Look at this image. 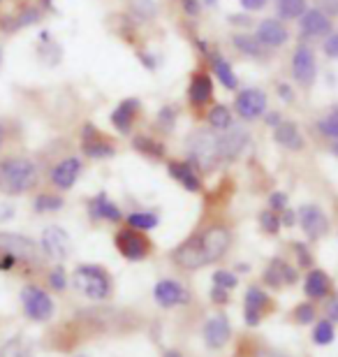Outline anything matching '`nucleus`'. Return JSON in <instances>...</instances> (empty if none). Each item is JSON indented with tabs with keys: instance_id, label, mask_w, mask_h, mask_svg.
Instances as JSON below:
<instances>
[{
	"instance_id": "nucleus-10",
	"label": "nucleus",
	"mask_w": 338,
	"mask_h": 357,
	"mask_svg": "<svg viewBox=\"0 0 338 357\" xmlns=\"http://www.w3.org/2000/svg\"><path fill=\"white\" fill-rule=\"evenodd\" d=\"M299 223H301V230L306 232L308 239H320L325 237L327 230H329V220L325 216V211L315 204H304L299 209Z\"/></svg>"
},
{
	"instance_id": "nucleus-41",
	"label": "nucleus",
	"mask_w": 338,
	"mask_h": 357,
	"mask_svg": "<svg viewBox=\"0 0 338 357\" xmlns=\"http://www.w3.org/2000/svg\"><path fill=\"white\" fill-rule=\"evenodd\" d=\"M269 204L273 206V209H285V204H287V195H285V192H273L271 199H269Z\"/></svg>"
},
{
	"instance_id": "nucleus-52",
	"label": "nucleus",
	"mask_w": 338,
	"mask_h": 357,
	"mask_svg": "<svg viewBox=\"0 0 338 357\" xmlns=\"http://www.w3.org/2000/svg\"><path fill=\"white\" fill-rule=\"evenodd\" d=\"M0 146H3V128H0Z\"/></svg>"
},
{
	"instance_id": "nucleus-20",
	"label": "nucleus",
	"mask_w": 338,
	"mask_h": 357,
	"mask_svg": "<svg viewBox=\"0 0 338 357\" xmlns=\"http://www.w3.org/2000/svg\"><path fill=\"white\" fill-rule=\"evenodd\" d=\"M273 137L280 146L290 149V151H301L304 149V135H301L299 126L294 123V121H280L276 126V130H273Z\"/></svg>"
},
{
	"instance_id": "nucleus-18",
	"label": "nucleus",
	"mask_w": 338,
	"mask_h": 357,
	"mask_svg": "<svg viewBox=\"0 0 338 357\" xmlns=\"http://www.w3.org/2000/svg\"><path fill=\"white\" fill-rule=\"evenodd\" d=\"M229 320L225 316H213L204 325V341L208 348H222L229 341Z\"/></svg>"
},
{
	"instance_id": "nucleus-35",
	"label": "nucleus",
	"mask_w": 338,
	"mask_h": 357,
	"mask_svg": "<svg viewBox=\"0 0 338 357\" xmlns=\"http://www.w3.org/2000/svg\"><path fill=\"white\" fill-rule=\"evenodd\" d=\"M318 128H320L322 132L327 135V137H334V139H338V109L329 114V116L320 119Z\"/></svg>"
},
{
	"instance_id": "nucleus-22",
	"label": "nucleus",
	"mask_w": 338,
	"mask_h": 357,
	"mask_svg": "<svg viewBox=\"0 0 338 357\" xmlns=\"http://www.w3.org/2000/svg\"><path fill=\"white\" fill-rule=\"evenodd\" d=\"M137 112H139V100H135V98L123 100V102L112 112V126L116 128L118 132H130V128L137 119Z\"/></svg>"
},
{
	"instance_id": "nucleus-24",
	"label": "nucleus",
	"mask_w": 338,
	"mask_h": 357,
	"mask_svg": "<svg viewBox=\"0 0 338 357\" xmlns=\"http://www.w3.org/2000/svg\"><path fill=\"white\" fill-rule=\"evenodd\" d=\"M89 209H91V216H93V218L112 220V223H118V220L123 218V213H121V209L112 202L109 197L105 195V192H102V195H98V197H93V199H91Z\"/></svg>"
},
{
	"instance_id": "nucleus-38",
	"label": "nucleus",
	"mask_w": 338,
	"mask_h": 357,
	"mask_svg": "<svg viewBox=\"0 0 338 357\" xmlns=\"http://www.w3.org/2000/svg\"><path fill=\"white\" fill-rule=\"evenodd\" d=\"M294 318H297V323L306 325V323H313L315 320V309L313 304H299L297 311H294Z\"/></svg>"
},
{
	"instance_id": "nucleus-33",
	"label": "nucleus",
	"mask_w": 338,
	"mask_h": 357,
	"mask_svg": "<svg viewBox=\"0 0 338 357\" xmlns=\"http://www.w3.org/2000/svg\"><path fill=\"white\" fill-rule=\"evenodd\" d=\"M313 339L318 346H329L334 341V325L329 323V320H322V323H318V327H315Z\"/></svg>"
},
{
	"instance_id": "nucleus-15",
	"label": "nucleus",
	"mask_w": 338,
	"mask_h": 357,
	"mask_svg": "<svg viewBox=\"0 0 338 357\" xmlns=\"http://www.w3.org/2000/svg\"><path fill=\"white\" fill-rule=\"evenodd\" d=\"M248 135L239 128H227L225 135L218 137V155L222 160H234L243 149H246Z\"/></svg>"
},
{
	"instance_id": "nucleus-55",
	"label": "nucleus",
	"mask_w": 338,
	"mask_h": 357,
	"mask_svg": "<svg viewBox=\"0 0 338 357\" xmlns=\"http://www.w3.org/2000/svg\"><path fill=\"white\" fill-rule=\"evenodd\" d=\"M0 61H3V52H0Z\"/></svg>"
},
{
	"instance_id": "nucleus-16",
	"label": "nucleus",
	"mask_w": 338,
	"mask_h": 357,
	"mask_svg": "<svg viewBox=\"0 0 338 357\" xmlns=\"http://www.w3.org/2000/svg\"><path fill=\"white\" fill-rule=\"evenodd\" d=\"M79 174H82V160L79 158H66L52 169V183L56 188L68 190L77 183Z\"/></svg>"
},
{
	"instance_id": "nucleus-21",
	"label": "nucleus",
	"mask_w": 338,
	"mask_h": 357,
	"mask_svg": "<svg viewBox=\"0 0 338 357\" xmlns=\"http://www.w3.org/2000/svg\"><path fill=\"white\" fill-rule=\"evenodd\" d=\"M167 169H169V176L176 178L185 190H190V192L202 190V178H199V174L195 172V167H192L190 162H181V160L169 162Z\"/></svg>"
},
{
	"instance_id": "nucleus-11",
	"label": "nucleus",
	"mask_w": 338,
	"mask_h": 357,
	"mask_svg": "<svg viewBox=\"0 0 338 357\" xmlns=\"http://www.w3.org/2000/svg\"><path fill=\"white\" fill-rule=\"evenodd\" d=\"M299 28L306 38H322V35H329L332 33V19L325 10L315 7V10H306L304 14L299 17Z\"/></svg>"
},
{
	"instance_id": "nucleus-53",
	"label": "nucleus",
	"mask_w": 338,
	"mask_h": 357,
	"mask_svg": "<svg viewBox=\"0 0 338 357\" xmlns=\"http://www.w3.org/2000/svg\"><path fill=\"white\" fill-rule=\"evenodd\" d=\"M206 5H215V0H206Z\"/></svg>"
},
{
	"instance_id": "nucleus-44",
	"label": "nucleus",
	"mask_w": 338,
	"mask_h": 357,
	"mask_svg": "<svg viewBox=\"0 0 338 357\" xmlns=\"http://www.w3.org/2000/svg\"><path fill=\"white\" fill-rule=\"evenodd\" d=\"M183 3V10L188 14H197L199 12V0H181Z\"/></svg>"
},
{
	"instance_id": "nucleus-47",
	"label": "nucleus",
	"mask_w": 338,
	"mask_h": 357,
	"mask_svg": "<svg viewBox=\"0 0 338 357\" xmlns=\"http://www.w3.org/2000/svg\"><path fill=\"white\" fill-rule=\"evenodd\" d=\"M327 311H329V316H332V320H338V297H334L332 302H329Z\"/></svg>"
},
{
	"instance_id": "nucleus-19",
	"label": "nucleus",
	"mask_w": 338,
	"mask_h": 357,
	"mask_svg": "<svg viewBox=\"0 0 338 357\" xmlns=\"http://www.w3.org/2000/svg\"><path fill=\"white\" fill-rule=\"evenodd\" d=\"M271 299L267 297V292L260 290V288H248L246 292V323L248 325H260L262 320V313L269 309Z\"/></svg>"
},
{
	"instance_id": "nucleus-12",
	"label": "nucleus",
	"mask_w": 338,
	"mask_h": 357,
	"mask_svg": "<svg viewBox=\"0 0 338 357\" xmlns=\"http://www.w3.org/2000/svg\"><path fill=\"white\" fill-rule=\"evenodd\" d=\"M42 248H45V253L52 255V258L66 260L70 255V248H72L68 232L63 230V227H59V225L47 227V230L42 232Z\"/></svg>"
},
{
	"instance_id": "nucleus-36",
	"label": "nucleus",
	"mask_w": 338,
	"mask_h": 357,
	"mask_svg": "<svg viewBox=\"0 0 338 357\" xmlns=\"http://www.w3.org/2000/svg\"><path fill=\"white\" fill-rule=\"evenodd\" d=\"M213 283L218 285V288H222V290H232L236 285V276L232 274V271L220 269V271H215V274H213Z\"/></svg>"
},
{
	"instance_id": "nucleus-40",
	"label": "nucleus",
	"mask_w": 338,
	"mask_h": 357,
	"mask_svg": "<svg viewBox=\"0 0 338 357\" xmlns=\"http://www.w3.org/2000/svg\"><path fill=\"white\" fill-rule=\"evenodd\" d=\"M325 54L338 61V33H329V38L325 42Z\"/></svg>"
},
{
	"instance_id": "nucleus-29",
	"label": "nucleus",
	"mask_w": 338,
	"mask_h": 357,
	"mask_svg": "<svg viewBox=\"0 0 338 357\" xmlns=\"http://www.w3.org/2000/svg\"><path fill=\"white\" fill-rule=\"evenodd\" d=\"M158 223H160V218H158L153 211H132L130 216H128V225L139 232L153 230Z\"/></svg>"
},
{
	"instance_id": "nucleus-45",
	"label": "nucleus",
	"mask_w": 338,
	"mask_h": 357,
	"mask_svg": "<svg viewBox=\"0 0 338 357\" xmlns=\"http://www.w3.org/2000/svg\"><path fill=\"white\" fill-rule=\"evenodd\" d=\"M297 248V253H299V260H301V265H311V255H308V251L301 244H297L294 246Z\"/></svg>"
},
{
	"instance_id": "nucleus-37",
	"label": "nucleus",
	"mask_w": 338,
	"mask_h": 357,
	"mask_svg": "<svg viewBox=\"0 0 338 357\" xmlns=\"http://www.w3.org/2000/svg\"><path fill=\"white\" fill-rule=\"evenodd\" d=\"M260 223H262V227H264V230H267L269 234H278V230H280V218H278L273 211H262Z\"/></svg>"
},
{
	"instance_id": "nucleus-42",
	"label": "nucleus",
	"mask_w": 338,
	"mask_h": 357,
	"mask_svg": "<svg viewBox=\"0 0 338 357\" xmlns=\"http://www.w3.org/2000/svg\"><path fill=\"white\" fill-rule=\"evenodd\" d=\"M239 3L243 5V10H262L267 0H239Z\"/></svg>"
},
{
	"instance_id": "nucleus-5",
	"label": "nucleus",
	"mask_w": 338,
	"mask_h": 357,
	"mask_svg": "<svg viewBox=\"0 0 338 357\" xmlns=\"http://www.w3.org/2000/svg\"><path fill=\"white\" fill-rule=\"evenodd\" d=\"M21 302H24V311L31 320H38V323H45L54 316V302L52 297L47 295L45 290L35 288V285H28L21 292Z\"/></svg>"
},
{
	"instance_id": "nucleus-8",
	"label": "nucleus",
	"mask_w": 338,
	"mask_h": 357,
	"mask_svg": "<svg viewBox=\"0 0 338 357\" xmlns=\"http://www.w3.org/2000/svg\"><path fill=\"white\" fill-rule=\"evenodd\" d=\"M292 75L301 86H311L318 77V63H315V54L311 52V47L301 45L297 47V52L292 56Z\"/></svg>"
},
{
	"instance_id": "nucleus-27",
	"label": "nucleus",
	"mask_w": 338,
	"mask_h": 357,
	"mask_svg": "<svg viewBox=\"0 0 338 357\" xmlns=\"http://www.w3.org/2000/svg\"><path fill=\"white\" fill-rule=\"evenodd\" d=\"M211 68H213V75L218 77L220 79V84L225 89H229V91H234L236 86H239V79H236V75H234V70H232V66L222 59V56H218V54H213L211 56Z\"/></svg>"
},
{
	"instance_id": "nucleus-39",
	"label": "nucleus",
	"mask_w": 338,
	"mask_h": 357,
	"mask_svg": "<svg viewBox=\"0 0 338 357\" xmlns=\"http://www.w3.org/2000/svg\"><path fill=\"white\" fill-rule=\"evenodd\" d=\"M49 283H52L56 290H66L68 278H66V271H63V267H56L52 274H49Z\"/></svg>"
},
{
	"instance_id": "nucleus-14",
	"label": "nucleus",
	"mask_w": 338,
	"mask_h": 357,
	"mask_svg": "<svg viewBox=\"0 0 338 357\" xmlns=\"http://www.w3.org/2000/svg\"><path fill=\"white\" fill-rule=\"evenodd\" d=\"M153 297H155V302L160 306H181V304H185L190 299L188 290H185L178 281H169V278L155 283Z\"/></svg>"
},
{
	"instance_id": "nucleus-50",
	"label": "nucleus",
	"mask_w": 338,
	"mask_h": 357,
	"mask_svg": "<svg viewBox=\"0 0 338 357\" xmlns=\"http://www.w3.org/2000/svg\"><path fill=\"white\" fill-rule=\"evenodd\" d=\"M283 223H285V225H292V223H294V213H292V211H285Z\"/></svg>"
},
{
	"instance_id": "nucleus-54",
	"label": "nucleus",
	"mask_w": 338,
	"mask_h": 357,
	"mask_svg": "<svg viewBox=\"0 0 338 357\" xmlns=\"http://www.w3.org/2000/svg\"><path fill=\"white\" fill-rule=\"evenodd\" d=\"M334 151H336V153H338V144H336V146H334Z\"/></svg>"
},
{
	"instance_id": "nucleus-25",
	"label": "nucleus",
	"mask_w": 338,
	"mask_h": 357,
	"mask_svg": "<svg viewBox=\"0 0 338 357\" xmlns=\"http://www.w3.org/2000/svg\"><path fill=\"white\" fill-rule=\"evenodd\" d=\"M264 281H267L271 288H280V285H285V283L297 281V271L290 265H285L283 260H273L271 267L264 271Z\"/></svg>"
},
{
	"instance_id": "nucleus-1",
	"label": "nucleus",
	"mask_w": 338,
	"mask_h": 357,
	"mask_svg": "<svg viewBox=\"0 0 338 357\" xmlns=\"http://www.w3.org/2000/svg\"><path fill=\"white\" fill-rule=\"evenodd\" d=\"M229 248V232L222 225H211L197 237H190L174 251V262L183 269H199L211 262H218Z\"/></svg>"
},
{
	"instance_id": "nucleus-30",
	"label": "nucleus",
	"mask_w": 338,
	"mask_h": 357,
	"mask_svg": "<svg viewBox=\"0 0 338 357\" xmlns=\"http://www.w3.org/2000/svg\"><path fill=\"white\" fill-rule=\"evenodd\" d=\"M276 7L283 19H299L306 12V0H276Z\"/></svg>"
},
{
	"instance_id": "nucleus-43",
	"label": "nucleus",
	"mask_w": 338,
	"mask_h": 357,
	"mask_svg": "<svg viewBox=\"0 0 338 357\" xmlns=\"http://www.w3.org/2000/svg\"><path fill=\"white\" fill-rule=\"evenodd\" d=\"M14 262H17V258H14V255H10V253H3V255H0V269H3V271L12 269Z\"/></svg>"
},
{
	"instance_id": "nucleus-17",
	"label": "nucleus",
	"mask_w": 338,
	"mask_h": 357,
	"mask_svg": "<svg viewBox=\"0 0 338 357\" xmlns=\"http://www.w3.org/2000/svg\"><path fill=\"white\" fill-rule=\"evenodd\" d=\"M84 153L89 155V158H95V160L112 158V155H114V146L95 130V128L86 126L84 128Z\"/></svg>"
},
{
	"instance_id": "nucleus-46",
	"label": "nucleus",
	"mask_w": 338,
	"mask_h": 357,
	"mask_svg": "<svg viewBox=\"0 0 338 357\" xmlns=\"http://www.w3.org/2000/svg\"><path fill=\"white\" fill-rule=\"evenodd\" d=\"M211 297L215 299V302H220V304H225V302H227V295H225V290H222V288H218V285H215V288L211 290Z\"/></svg>"
},
{
	"instance_id": "nucleus-2",
	"label": "nucleus",
	"mask_w": 338,
	"mask_h": 357,
	"mask_svg": "<svg viewBox=\"0 0 338 357\" xmlns=\"http://www.w3.org/2000/svg\"><path fill=\"white\" fill-rule=\"evenodd\" d=\"M38 183V167L28 158H5L0 160V192L21 195Z\"/></svg>"
},
{
	"instance_id": "nucleus-3",
	"label": "nucleus",
	"mask_w": 338,
	"mask_h": 357,
	"mask_svg": "<svg viewBox=\"0 0 338 357\" xmlns=\"http://www.w3.org/2000/svg\"><path fill=\"white\" fill-rule=\"evenodd\" d=\"M75 285L91 299H105L112 292V278L105 269L95 265H82L75 271Z\"/></svg>"
},
{
	"instance_id": "nucleus-51",
	"label": "nucleus",
	"mask_w": 338,
	"mask_h": 357,
	"mask_svg": "<svg viewBox=\"0 0 338 357\" xmlns=\"http://www.w3.org/2000/svg\"><path fill=\"white\" fill-rule=\"evenodd\" d=\"M164 357H181V355H178V353H167Z\"/></svg>"
},
{
	"instance_id": "nucleus-32",
	"label": "nucleus",
	"mask_w": 338,
	"mask_h": 357,
	"mask_svg": "<svg viewBox=\"0 0 338 357\" xmlns=\"http://www.w3.org/2000/svg\"><path fill=\"white\" fill-rule=\"evenodd\" d=\"M234 45L241 54H248V56H260L264 49L260 42H257V38H248V35H236Z\"/></svg>"
},
{
	"instance_id": "nucleus-7",
	"label": "nucleus",
	"mask_w": 338,
	"mask_h": 357,
	"mask_svg": "<svg viewBox=\"0 0 338 357\" xmlns=\"http://www.w3.org/2000/svg\"><path fill=\"white\" fill-rule=\"evenodd\" d=\"M116 248L128 260H144L148 255L151 244L144 234H139V230L128 227V230H121L116 234Z\"/></svg>"
},
{
	"instance_id": "nucleus-34",
	"label": "nucleus",
	"mask_w": 338,
	"mask_h": 357,
	"mask_svg": "<svg viewBox=\"0 0 338 357\" xmlns=\"http://www.w3.org/2000/svg\"><path fill=\"white\" fill-rule=\"evenodd\" d=\"M63 206V197L59 195H40L35 197V211L45 213V211H59Z\"/></svg>"
},
{
	"instance_id": "nucleus-23",
	"label": "nucleus",
	"mask_w": 338,
	"mask_h": 357,
	"mask_svg": "<svg viewBox=\"0 0 338 357\" xmlns=\"http://www.w3.org/2000/svg\"><path fill=\"white\" fill-rule=\"evenodd\" d=\"M213 98V79L204 73L195 75L190 79V86H188V100L195 107H204L208 100Z\"/></svg>"
},
{
	"instance_id": "nucleus-4",
	"label": "nucleus",
	"mask_w": 338,
	"mask_h": 357,
	"mask_svg": "<svg viewBox=\"0 0 338 357\" xmlns=\"http://www.w3.org/2000/svg\"><path fill=\"white\" fill-rule=\"evenodd\" d=\"M188 149H190L192 160H195L197 165H202V167H211L215 160H220L218 137H213V135L206 132V130L192 132L188 137Z\"/></svg>"
},
{
	"instance_id": "nucleus-28",
	"label": "nucleus",
	"mask_w": 338,
	"mask_h": 357,
	"mask_svg": "<svg viewBox=\"0 0 338 357\" xmlns=\"http://www.w3.org/2000/svg\"><path fill=\"white\" fill-rule=\"evenodd\" d=\"M208 126L213 128V130H227V128H232V112H229V107L225 105H215L211 107V112H208Z\"/></svg>"
},
{
	"instance_id": "nucleus-31",
	"label": "nucleus",
	"mask_w": 338,
	"mask_h": 357,
	"mask_svg": "<svg viewBox=\"0 0 338 357\" xmlns=\"http://www.w3.org/2000/svg\"><path fill=\"white\" fill-rule=\"evenodd\" d=\"M132 146L137 149L139 153L144 155H153V158H160V155H164V146L158 144L155 139H148V137H137L132 142Z\"/></svg>"
},
{
	"instance_id": "nucleus-26",
	"label": "nucleus",
	"mask_w": 338,
	"mask_h": 357,
	"mask_svg": "<svg viewBox=\"0 0 338 357\" xmlns=\"http://www.w3.org/2000/svg\"><path fill=\"white\" fill-rule=\"evenodd\" d=\"M304 290L311 299H322V297L329 295V290H332V281H329V276L325 274V271L313 269L311 274L306 276Z\"/></svg>"
},
{
	"instance_id": "nucleus-9",
	"label": "nucleus",
	"mask_w": 338,
	"mask_h": 357,
	"mask_svg": "<svg viewBox=\"0 0 338 357\" xmlns=\"http://www.w3.org/2000/svg\"><path fill=\"white\" fill-rule=\"evenodd\" d=\"M0 251L10 253L17 260H26V262H38L40 258L38 246H35L31 239L21 237V234H12V232H0Z\"/></svg>"
},
{
	"instance_id": "nucleus-6",
	"label": "nucleus",
	"mask_w": 338,
	"mask_h": 357,
	"mask_svg": "<svg viewBox=\"0 0 338 357\" xmlns=\"http://www.w3.org/2000/svg\"><path fill=\"white\" fill-rule=\"evenodd\" d=\"M234 109L243 121H253L267 112V93L260 89H243L234 100Z\"/></svg>"
},
{
	"instance_id": "nucleus-49",
	"label": "nucleus",
	"mask_w": 338,
	"mask_h": 357,
	"mask_svg": "<svg viewBox=\"0 0 338 357\" xmlns=\"http://www.w3.org/2000/svg\"><path fill=\"white\" fill-rule=\"evenodd\" d=\"M257 357H287V355L278 353V351H260V353H257Z\"/></svg>"
},
{
	"instance_id": "nucleus-48",
	"label": "nucleus",
	"mask_w": 338,
	"mask_h": 357,
	"mask_svg": "<svg viewBox=\"0 0 338 357\" xmlns=\"http://www.w3.org/2000/svg\"><path fill=\"white\" fill-rule=\"evenodd\" d=\"M278 93H280V98H285V100H292V91L285 86V84H280L278 86Z\"/></svg>"
},
{
	"instance_id": "nucleus-13",
	"label": "nucleus",
	"mask_w": 338,
	"mask_h": 357,
	"mask_svg": "<svg viewBox=\"0 0 338 357\" xmlns=\"http://www.w3.org/2000/svg\"><path fill=\"white\" fill-rule=\"evenodd\" d=\"M255 38L264 49H278L287 42V28L278 19H262L257 24Z\"/></svg>"
}]
</instances>
